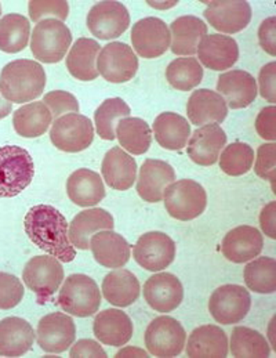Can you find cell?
I'll return each mask as SVG.
<instances>
[{
  "instance_id": "obj_25",
  "label": "cell",
  "mask_w": 276,
  "mask_h": 358,
  "mask_svg": "<svg viewBox=\"0 0 276 358\" xmlns=\"http://www.w3.org/2000/svg\"><path fill=\"white\" fill-rule=\"evenodd\" d=\"M198 59L212 71L232 68L239 59V48L233 38L221 34L206 35L198 48Z\"/></svg>"
},
{
  "instance_id": "obj_11",
  "label": "cell",
  "mask_w": 276,
  "mask_h": 358,
  "mask_svg": "<svg viewBox=\"0 0 276 358\" xmlns=\"http://www.w3.org/2000/svg\"><path fill=\"white\" fill-rule=\"evenodd\" d=\"M97 71L110 83H126L138 71V59L133 49L122 42L104 46L97 59Z\"/></svg>"
},
{
  "instance_id": "obj_6",
  "label": "cell",
  "mask_w": 276,
  "mask_h": 358,
  "mask_svg": "<svg viewBox=\"0 0 276 358\" xmlns=\"http://www.w3.org/2000/svg\"><path fill=\"white\" fill-rule=\"evenodd\" d=\"M72 34L69 28L55 18H48L34 28L31 52L35 59L46 64L59 62L71 48Z\"/></svg>"
},
{
  "instance_id": "obj_41",
  "label": "cell",
  "mask_w": 276,
  "mask_h": 358,
  "mask_svg": "<svg viewBox=\"0 0 276 358\" xmlns=\"http://www.w3.org/2000/svg\"><path fill=\"white\" fill-rule=\"evenodd\" d=\"M130 107L127 103L119 97L115 99H108L106 100L94 114V122H96V129L99 136L103 140L112 141L115 140V129L117 122L123 118L130 117Z\"/></svg>"
},
{
  "instance_id": "obj_45",
  "label": "cell",
  "mask_w": 276,
  "mask_h": 358,
  "mask_svg": "<svg viewBox=\"0 0 276 358\" xmlns=\"http://www.w3.org/2000/svg\"><path fill=\"white\" fill-rule=\"evenodd\" d=\"M43 103L50 110L55 120L66 114H79L80 110L76 97L64 90H55L48 93Z\"/></svg>"
},
{
  "instance_id": "obj_31",
  "label": "cell",
  "mask_w": 276,
  "mask_h": 358,
  "mask_svg": "<svg viewBox=\"0 0 276 358\" xmlns=\"http://www.w3.org/2000/svg\"><path fill=\"white\" fill-rule=\"evenodd\" d=\"M187 356L192 358H224L228 356V336L217 325L195 328L185 345Z\"/></svg>"
},
{
  "instance_id": "obj_44",
  "label": "cell",
  "mask_w": 276,
  "mask_h": 358,
  "mask_svg": "<svg viewBox=\"0 0 276 358\" xmlns=\"http://www.w3.org/2000/svg\"><path fill=\"white\" fill-rule=\"evenodd\" d=\"M24 294L22 282L15 275L0 271V310H10L18 306Z\"/></svg>"
},
{
  "instance_id": "obj_8",
  "label": "cell",
  "mask_w": 276,
  "mask_h": 358,
  "mask_svg": "<svg viewBox=\"0 0 276 358\" xmlns=\"http://www.w3.org/2000/svg\"><path fill=\"white\" fill-rule=\"evenodd\" d=\"M187 343L184 327L173 317L161 315L155 318L145 331V346L155 357H177Z\"/></svg>"
},
{
  "instance_id": "obj_4",
  "label": "cell",
  "mask_w": 276,
  "mask_h": 358,
  "mask_svg": "<svg viewBox=\"0 0 276 358\" xmlns=\"http://www.w3.org/2000/svg\"><path fill=\"white\" fill-rule=\"evenodd\" d=\"M57 303L65 313L85 318L99 311L101 292L92 277L86 274H72L59 289Z\"/></svg>"
},
{
  "instance_id": "obj_55",
  "label": "cell",
  "mask_w": 276,
  "mask_h": 358,
  "mask_svg": "<svg viewBox=\"0 0 276 358\" xmlns=\"http://www.w3.org/2000/svg\"><path fill=\"white\" fill-rule=\"evenodd\" d=\"M0 14H1V4H0Z\"/></svg>"
},
{
  "instance_id": "obj_38",
  "label": "cell",
  "mask_w": 276,
  "mask_h": 358,
  "mask_svg": "<svg viewBox=\"0 0 276 358\" xmlns=\"http://www.w3.org/2000/svg\"><path fill=\"white\" fill-rule=\"evenodd\" d=\"M228 348L233 357L267 358L271 355L266 336L247 327H236L232 331Z\"/></svg>"
},
{
  "instance_id": "obj_29",
  "label": "cell",
  "mask_w": 276,
  "mask_h": 358,
  "mask_svg": "<svg viewBox=\"0 0 276 358\" xmlns=\"http://www.w3.org/2000/svg\"><path fill=\"white\" fill-rule=\"evenodd\" d=\"M90 249L96 262L107 268H122L130 259V245L113 230L96 233L90 239Z\"/></svg>"
},
{
  "instance_id": "obj_53",
  "label": "cell",
  "mask_w": 276,
  "mask_h": 358,
  "mask_svg": "<svg viewBox=\"0 0 276 358\" xmlns=\"http://www.w3.org/2000/svg\"><path fill=\"white\" fill-rule=\"evenodd\" d=\"M13 111V104L10 101H7L1 93H0V120L7 118Z\"/></svg>"
},
{
  "instance_id": "obj_10",
  "label": "cell",
  "mask_w": 276,
  "mask_h": 358,
  "mask_svg": "<svg viewBox=\"0 0 276 358\" xmlns=\"http://www.w3.org/2000/svg\"><path fill=\"white\" fill-rule=\"evenodd\" d=\"M252 298L246 288L228 284L217 288L209 300L212 317L222 325L240 322L250 311Z\"/></svg>"
},
{
  "instance_id": "obj_49",
  "label": "cell",
  "mask_w": 276,
  "mask_h": 358,
  "mask_svg": "<svg viewBox=\"0 0 276 358\" xmlns=\"http://www.w3.org/2000/svg\"><path fill=\"white\" fill-rule=\"evenodd\" d=\"M260 46L270 56H276V17H268L264 20L259 29Z\"/></svg>"
},
{
  "instance_id": "obj_52",
  "label": "cell",
  "mask_w": 276,
  "mask_h": 358,
  "mask_svg": "<svg viewBox=\"0 0 276 358\" xmlns=\"http://www.w3.org/2000/svg\"><path fill=\"white\" fill-rule=\"evenodd\" d=\"M116 357H148V353L138 348H126L116 353Z\"/></svg>"
},
{
  "instance_id": "obj_24",
  "label": "cell",
  "mask_w": 276,
  "mask_h": 358,
  "mask_svg": "<svg viewBox=\"0 0 276 358\" xmlns=\"http://www.w3.org/2000/svg\"><path fill=\"white\" fill-rule=\"evenodd\" d=\"M104 230H113V217L110 212L101 208H92L78 213L69 224L68 236L71 243L80 249L90 248L92 237Z\"/></svg>"
},
{
  "instance_id": "obj_37",
  "label": "cell",
  "mask_w": 276,
  "mask_h": 358,
  "mask_svg": "<svg viewBox=\"0 0 276 358\" xmlns=\"http://www.w3.org/2000/svg\"><path fill=\"white\" fill-rule=\"evenodd\" d=\"M31 24L22 14H7L0 18V50L4 53H18L28 45Z\"/></svg>"
},
{
  "instance_id": "obj_15",
  "label": "cell",
  "mask_w": 276,
  "mask_h": 358,
  "mask_svg": "<svg viewBox=\"0 0 276 358\" xmlns=\"http://www.w3.org/2000/svg\"><path fill=\"white\" fill-rule=\"evenodd\" d=\"M76 327L73 320L64 313H52L45 315L36 329L39 348L52 355L66 352L75 342Z\"/></svg>"
},
{
  "instance_id": "obj_16",
  "label": "cell",
  "mask_w": 276,
  "mask_h": 358,
  "mask_svg": "<svg viewBox=\"0 0 276 358\" xmlns=\"http://www.w3.org/2000/svg\"><path fill=\"white\" fill-rule=\"evenodd\" d=\"M226 144V134L217 123L198 127L189 137L187 154L201 166H212L219 161L221 150Z\"/></svg>"
},
{
  "instance_id": "obj_17",
  "label": "cell",
  "mask_w": 276,
  "mask_h": 358,
  "mask_svg": "<svg viewBox=\"0 0 276 358\" xmlns=\"http://www.w3.org/2000/svg\"><path fill=\"white\" fill-rule=\"evenodd\" d=\"M208 22L222 34L243 31L252 20V7L247 1H210L203 13Z\"/></svg>"
},
{
  "instance_id": "obj_42",
  "label": "cell",
  "mask_w": 276,
  "mask_h": 358,
  "mask_svg": "<svg viewBox=\"0 0 276 358\" xmlns=\"http://www.w3.org/2000/svg\"><path fill=\"white\" fill-rule=\"evenodd\" d=\"M220 169L228 176H243L253 168L254 151L246 143H232L219 157Z\"/></svg>"
},
{
  "instance_id": "obj_12",
  "label": "cell",
  "mask_w": 276,
  "mask_h": 358,
  "mask_svg": "<svg viewBox=\"0 0 276 358\" xmlns=\"http://www.w3.org/2000/svg\"><path fill=\"white\" fill-rule=\"evenodd\" d=\"M130 25V14L119 1H100L87 14L89 31L101 41L122 36Z\"/></svg>"
},
{
  "instance_id": "obj_14",
  "label": "cell",
  "mask_w": 276,
  "mask_h": 358,
  "mask_svg": "<svg viewBox=\"0 0 276 358\" xmlns=\"http://www.w3.org/2000/svg\"><path fill=\"white\" fill-rule=\"evenodd\" d=\"M175 242L161 231H151L141 236L133 249L134 260L148 271H162L175 257Z\"/></svg>"
},
{
  "instance_id": "obj_13",
  "label": "cell",
  "mask_w": 276,
  "mask_h": 358,
  "mask_svg": "<svg viewBox=\"0 0 276 358\" xmlns=\"http://www.w3.org/2000/svg\"><path fill=\"white\" fill-rule=\"evenodd\" d=\"M131 43L138 56L158 59L165 55L171 45L170 29L161 18H143L133 25Z\"/></svg>"
},
{
  "instance_id": "obj_34",
  "label": "cell",
  "mask_w": 276,
  "mask_h": 358,
  "mask_svg": "<svg viewBox=\"0 0 276 358\" xmlns=\"http://www.w3.org/2000/svg\"><path fill=\"white\" fill-rule=\"evenodd\" d=\"M141 288L137 277L124 268L110 271L103 280V295L116 307H129L140 296Z\"/></svg>"
},
{
  "instance_id": "obj_43",
  "label": "cell",
  "mask_w": 276,
  "mask_h": 358,
  "mask_svg": "<svg viewBox=\"0 0 276 358\" xmlns=\"http://www.w3.org/2000/svg\"><path fill=\"white\" fill-rule=\"evenodd\" d=\"M29 17L34 22H41L52 17L58 21H64L69 14V4L64 0H32L28 6Z\"/></svg>"
},
{
  "instance_id": "obj_20",
  "label": "cell",
  "mask_w": 276,
  "mask_h": 358,
  "mask_svg": "<svg viewBox=\"0 0 276 358\" xmlns=\"http://www.w3.org/2000/svg\"><path fill=\"white\" fill-rule=\"evenodd\" d=\"M264 246L261 233L252 226H239L226 233L221 250L226 260L232 263H246L257 257Z\"/></svg>"
},
{
  "instance_id": "obj_19",
  "label": "cell",
  "mask_w": 276,
  "mask_h": 358,
  "mask_svg": "<svg viewBox=\"0 0 276 358\" xmlns=\"http://www.w3.org/2000/svg\"><path fill=\"white\" fill-rule=\"evenodd\" d=\"M144 299L158 313L174 311L184 299L181 281L170 273H159L150 277L144 285Z\"/></svg>"
},
{
  "instance_id": "obj_48",
  "label": "cell",
  "mask_w": 276,
  "mask_h": 358,
  "mask_svg": "<svg viewBox=\"0 0 276 358\" xmlns=\"http://www.w3.org/2000/svg\"><path fill=\"white\" fill-rule=\"evenodd\" d=\"M275 118V106H270L263 108L256 120V130L259 136L271 143H274L276 140Z\"/></svg>"
},
{
  "instance_id": "obj_26",
  "label": "cell",
  "mask_w": 276,
  "mask_h": 358,
  "mask_svg": "<svg viewBox=\"0 0 276 358\" xmlns=\"http://www.w3.org/2000/svg\"><path fill=\"white\" fill-rule=\"evenodd\" d=\"M36 334L32 325L20 317H7L0 321V356L20 357L28 353Z\"/></svg>"
},
{
  "instance_id": "obj_36",
  "label": "cell",
  "mask_w": 276,
  "mask_h": 358,
  "mask_svg": "<svg viewBox=\"0 0 276 358\" xmlns=\"http://www.w3.org/2000/svg\"><path fill=\"white\" fill-rule=\"evenodd\" d=\"M115 134L123 150L133 155L145 154L152 143V130L141 118H123L119 120Z\"/></svg>"
},
{
  "instance_id": "obj_28",
  "label": "cell",
  "mask_w": 276,
  "mask_h": 358,
  "mask_svg": "<svg viewBox=\"0 0 276 358\" xmlns=\"http://www.w3.org/2000/svg\"><path fill=\"white\" fill-rule=\"evenodd\" d=\"M66 194L75 205L90 208L106 198V187L97 172L82 168L66 180Z\"/></svg>"
},
{
  "instance_id": "obj_5",
  "label": "cell",
  "mask_w": 276,
  "mask_h": 358,
  "mask_svg": "<svg viewBox=\"0 0 276 358\" xmlns=\"http://www.w3.org/2000/svg\"><path fill=\"white\" fill-rule=\"evenodd\" d=\"M164 201L166 210L173 219L189 222L205 212L208 194L195 180H178L166 188Z\"/></svg>"
},
{
  "instance_id": "obj_27",
  "label": "cell",
  "mask_w": 276,
  "mask_h": 358,
  "mask_svg": "<svg viewBox=\"0 0 276 358\" xmlns=\"http://www.w3.org/2000/svg\"><path fill=\"white\" fill-rule=\"evenodd\" d=\"M187 114L192 124L201 127L209 123H221L228 115V106L217 92L209 89L195 90L187 104Z\"/></svg>"
},
{
  "instance_id": "obj_35",
  "label": "cell",
  "mask_w": 276,
  "mask_h": 358,
  "mask_svg": "<svg viewBox=\"0 0 276 358\" xmlns=\"http://www.w3.org/2000/svg\"><path fill=\"white\" fill-rule=\"evenodd\" d=\"M53 122V115L43 101L29 103L20 107L13 115L15 131L25 138L43 136Z\"/></svg>"
},
{
  "instance_id": "obj_47",
  "label": "cell",
  "mask_w": 276,
  "mask_h": 358,
  "mask_svg": "<svg viewBox=\"0 0 276 358\" xmlns=\"http://www.w3.org/2000/svg\"><path fill=\"white\" fill-rule=\"evenodd\" d=\"M276 62L273 61L264 65L260 71L259 85H260V96L266 99L268 103H276Z\"/></svg>"
},
{
  "instance_id": "obj_46",
  "label": "cell",
  "mask_w": 276,
  "mask_h": 358,
  "mask_svg": "<svg viewBox=\"0 0 276 358\" xmlns=\"http://www.w3.org/2000/svg\"><path fill=\"white\" fill-rule=\"evenodd\" d=\"M275 168H276V144L267 143L259 147L254 172L261 179L268 180L273 184V189H275Z\"/></svg>"
},
{
  "instance_id": "obj_33",
  "label": "cell",
  "mask_w": 276,
  "mask_h": 358,
  "mask_svg": "<svg viewBox=\"0 0 276 358\" xmlns=\"http://www.w3.org/2000/svg\"><path fill=\"white\" fill-rule=\"evenodd\" d=\"M152 130L158 144L170 151H181L191 137V124L175 113H164L157 117Z\"/></svg>"
},
{
  "instance_id": "obj_3",
  "label": "cell",
  "mask_w": 276,
  "mask_h": 358,
  "mask_svg": "<svg viewBox=\"0 0 276 358\" xmlns=\"http://www.w3.org/2000/svg\"><path fill=\"white\" fill-rule=\"evenodd\" d=\"M31 154L18 145L0 147V198L20 195L34 180Z\"/></svg>"
},
{
  "instance_id": "obj_50",
  "label": "cell",
  "mask_w": 276,
  "mask_h": 358,
  "mask_svg": "<svg viewBox=\"0 0 276 358\" xmlns=\"http://www.w3.org/2000/svg\"><path fill=\"white\" fill-rule=\"evenodd\" d=\"M69 356L71 357L107 358V353L100 346L99 342L92 339H82V341H78L73 346H71Z\"/></svg>"
},
{
  "instance_id": "obj_22",
  "label": "cell",
  "mask_w": 276,
  "mask_h": 358,
  "mask_svg": "<svg viewBox=\"0 0 276 358\" xmlns=\"http://www.w3.org/2000/svg\"><path fill=\"white\" fill-rule=\"evenodd\" d=\"M94 336L104 345L120 348L129 343L133 336L134 327L130 317L117 308L100 311L93 322Z\"/></svg>"
},
{
  "instance_id": "obj_51",
  "label": "cell",
  "mask_w": 276,
  "mask_h": 358,
  "mask_svg": "<svg viewBox=\"0 0 276 358\" xmlns=\"http://www.w3.org/2000/svg\"><path fill=\"white\" fill-rule=\"evenodd\" d=\"M260 224L264 234L271 239H276V202L267 203L260 213Z\"/></svg>"
},
{
  "instance_id": "obj_18",
  "label": "cell",
  "mask_w": 276,
  "mask_h": 358,
  "mask_svg": "<svg viewBox=\"0 0 276 358\" xmlns=\"http://www.w3.org/2000/svg\"><path fill=\"white\" fill-rule=\"evenodd\" d=\"M217 92L232 110L249 107L259 93L254 76L243 69H232L220 75Z\"/></svg>"
},
{
  "instance_id": "obj_32",
  "label": "cell",
  "mask_w": 276,
  "mask_h": 358,
  "mask_svg": "<svg viewBox=\"0 0 276 358\" xmlns=\"http://www.w3.org/2000/svg\"><path fill=\"white\" fill-rule=\"evenodd\" d=\"M100 45L90 38H80L71 48L66 57V68L69 73L82 82L97 79V59L100 55Z\"/></svg>"
},
{
  "instance_id": "obj_2",
  "label": "cell",
  "mask_w": 276,
  "mask_h": 358,
  "mask_svg": "<svg viewBox=\"0 0 276 358\" xmlns=\"http://www.w3.org/2000/svg\"><path fill=\"white\" fill-rule=\"evenodd\" d=\"M45 87L46 72L36 61H11L1 69L0 93L11 104H22L39 99Z\"/></svg>"
},
{
  "instance_id": "obj_54",
  "label": "cell",
  "mask_w": 276,
  "mask_h": 358,
  "mask_svg": "<svg viewBox=\"0 0 276 358\" xmlns=\"http://www.w3.org/2000/svg\"><path fill=\"white\" fill-rule=\"evenodd\" d=\"M178 1H148L150 6L155 7V8H168L175 6Z\"/></svg>"
},
{
  "instance_id": "obj_1",
  "label": "cell",
  "mask_w": 276,
  "mask_h": 358,
  "mask_svg": "<svg viewBox=\"0 0 276 358\" xmlns=\"http://www.w3.org/2000/svg\"><path fill=\"white\" fill-rule=\"evenodd\" d=\"M24 227L28 238L61 263H71L76 257V248L68 236V222L55 206H32L25 215Z\"/></svg>"
},
{
  "instance_id": "obj_21",
  "label": "cell",
  "mask_w": 276,
  "mask_h": 358,
  "mask_svg": "<svg viewBox=\"0 0 276 358\" xmlns=\"http://www.w3.org/2000/svg\"><path fill=\"white\" fill-rule=\"evenodd\" d=\"M175 181V172L171 165L161 159H147L137 179V192L141 199L157 203L164 199L166 188Z\"/></svg>"
},
{
  "instance_id": "obj_30",
  "label": "cell",
  "mask_w": 276,
  "mask_h": 358,
  "mask_svg": "<svg viewBox=\"0 0 276 358\" xmlns=\"http://www.w3.org/2000/svg\"><path fill=\"white\" fill-rule=\"evenodd\" d=\"M101 173L110 188L126 191L137 180V162L120 147H113L106 154Z\"/></svg>"
},
{
  "instance_id": "obj_40",
  "label": "cell",
  "mask_w": 276,
  "mask_h": 358,
  "mask_svg": "<svg viewBox=\"0 0 276 358\" xmlns=\"http://www.w3.org/2000/svg\"><path fill=\"white\" fill-rule=\"evenodd\" d=\"M167 82L177 90L189 92L203 79V68L195 57H180L166 68Z\"/></svg>"
},
{
  "instance_id": "obj_7",
  "label": "cell",
  "mask_w": 276,
  "mask_h": 358,
  "mask_svg": "<svg viewBox=\"0 0 276 358\" xmlns=\"http://www.w3.org/2000/svg\"><path fill=\"white\" fill-rule=\"evenodd\" d=\"M22 280L36 294L38 303L45 304L62 284L64 268L53 256H35L25 264Z\"/></svg>"
},
{
  "instance_id": "obj_39",
  "label": "cell",
  "mask_w": 276,
  "mask_h": 358,
  "mask_svg": "<svg viewBox=\"0 0 276 358\" xmlns=\"http://www.w3.org/2000/svg\"><path fill=\"white\" fill-rule=\"evenodd\" d=\"M246 287L263 295H270L276 291V262L273 257L253 259L243 271Z\"/></svg>"
},
{
  "instance_id": "obj_9",
  "label": "cell",
  "mask_w": 276,
  "mask_h": 358,
  "mask_svg": "<svg viewBox=\"0 0 276 358\" xmlns=\"http://www.w3.org/2000/svg\"><path fill=\"white\" fill-rule=\"evenodd\" d=\"M50 140L55 148L64 152L85 151L94 140L93 123L80 114L62 115L52 124Z\"/></svg>"
},
{
  "instance_id": "obj_23",
  "label": "cell",
  "mask_w": 276,
  "mask_h": 358,
  "mask_svg": "<svg viewBox=\"0 0 276 358\" xmlns=\"http://www.w3.org/2000/svg\"><path fill=\"white\" fill-rule=\"evenodd\" d=\"M170 35L171 52L175 56L192 57L208 35V25L195 15H182L171 22Z\"/></svg>"
}]
</instances>
